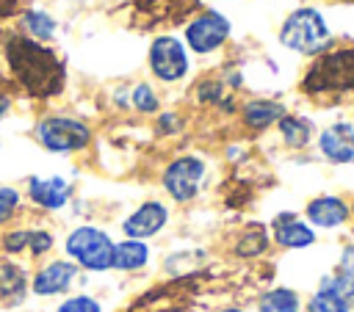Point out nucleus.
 <instances>
[{
	"instance_id": "1",
	"label": "nucleus",
	"mask_w": 354,
	"mask_h": 312,
	"mask_svg": "<svg viewBox=\"0 0 354 312\" xmlns=\"http://www.w3.org/2000/svg\"><path fill=\"white\" fill-rule=\"evenodd\" d=\"M0 58L17 97L30 102H53L66 88V64L53 44H41L19 36L17 30L3 33Z\"/></svg>"
},
{
	"instance_id": "2",
	"label": "nucleus",
	"mask_w": 354,
	"mask_h": 312,
	"mask_svg": "<svg viewBox=\"0 0 354 312\" xmlns=\"http://www.w3.org/2000/svg\"><path fill=\"white\" fill-rule=\"evenodd\" d=\"M30 138L39 149L55 157H75L91 149L94 144V127L69 110L47 108L41 110L30 124Z\"/></svg>"
},
{
	"instance_id": "3",
	"label": "nucleus",
	"mask_w": 354,
	"mask_h": 312,
	"mask_svg": "<svg viewBox=\"0 0 354 312\" xmlns=\"http://www.w3.org/2000/svg\"><path fill=\"white\" fill-rule=\"evenodd\" d=\"M113 235L91 221H80L64 232L58 240L61 257L77 265L80 273H108L113 260Z\"/></svg>"
},
{
	"instance_id": "4",
	"label": "nucleus",
	"mask_w": 354,
	"mask_h": 312,
	"mask_svg": "<svg viewBox=\"0 0 354 312\" xmlns=\"http://www.w3.org/2000/svg\"><path fill=\"white\" fill-rule=\"evenodd\" d=\"M279 44L299 55H321L332 47V30L318 8H296L279 28Z\"/></svg>"
},
{
	"instance_id": "5",
	"label": "nucleus",
	"mask_w": 354,
	"mask_h": 312,
	"mask_svg": "<svg viewBox=\"0 0 354 312\" xmlns=\"http://www.w3.org/2000/svg\"><path fill=\"white\" fill-rule=\"evenodd\" d=\"M301 88L307 94H343L354 88V47L326 50L307 69Z\"/></svg>"
},
{
	"instance_id": "6",
	"label": "nucleus",
	"mask_w": 354,
	"mask_h": 312,
	"mask_svg": "<svg viewBox=\"0 0 354 312\" xmlns=\"http://www.w3.org/2000/svg\"><path fill=\"white\" fill-rule=\"evenodd\" d=\"M22 196L30 215H58L75 202V182L64 174H28L22 179Z\"/></svg>"
},
{
	"instance_id": "7",
	"label": "nucleus",
	"mask_w": 354,
	"mask_h": 312,
	"mask_svg": "<svg viewBox=\"0 0 354 312\" xmlns=\"http://www.w3.org/2000/svg\"><path fill=\"white\" fill-rule=\"evenodd\" d=\"M205 179H207V163L199 155H174L160 171V188L177 204L194 202Z\"/></svg>"
},
{
	"instance_id": "8",
	"label": "nucleus",
	"mask_w": 354,
	"mask_h": 312,
	"mask_svg": "<svg viewBox=\"0 0 354 312\" xmlns=\"http://www.w3.org/2000/svg\"><path fill=\"white\" fill-rule=\"evenodd\" d=\"M80 271L75 262H69L61 254H53L36 265H30V298L39 301H58L69 293H75L80 282Z\"/></svg>"
},
{
	"instance_id": "9",
	"label": "nucleus",
	"mask_w": 354,
	"mask_h": 312,
	"mask_svg": "<svg viewBox=\"0 0 354 312\" xmlns=\"http://www.w3.org/2000/svg\"><path fill=\"white\" fill-rule=\"evenodd\" d=\"M149 72L155 75V80L160 83H177L188 75V52L185 44L177 36H155L149 44V55H147Z\"/></svg>"
},
{
	"instance_id": "10",
	"label": "nucleus",
	"mask_w": 354,
	"mask_h": 312,
	"mask_svg": "<svg viewBox=\"0 0 354 312\" xmlns=\"http://www.w3.org/2000/svg\"><path fill=\"white\" fill-rule=\"evenodd\" d=\"M169 221H171V210L163 199H144L119 221V229L122 237L152 240L169 226Z\"/></svg>"
},
{
	"instance_id": "11",
	"label": "nucleus",
	"mask_w": 354,
	"mask_h": 312,
	"mask_svg": "<svg viewBox=\"0 0 354 312\" xmlns=\"http://www.w3.org/2000/svg\"><path fill=\"white\" fill-rule=\"evenodd\" d=\"M230 19L216 11V8H205L199 11L188 25H185V41L194 52L199 55H207V52H216L227 39H230Z\"/></svg>"
},
{
	"instance_id": "12",
	"label": "nucleus",
	"mask_w": 354,
	"mask_h": 312,
	"mask_svg": "<svg viewBox=\"0 0 354 312\" xmlns=\"http://www.w3.org/2000/svg\"><path fill=\"white\" fill-rule=\"evenodd\" d=\"M30 298V265L0 254V309H19Z\"/></svg>"
},
{
	"instance_id": "13",
	"label": "nucleus",
	"mask_w": 354,
	"mask_h": 312,
	"mask_svg": "<svg viewBox=\"0 0 354 312\" xmlns=\"http://www.w3.org/2000/svg\"><path fill=\"white\" fill-rule=\"evenodd\" d=\"M58 17L44 8L39 0H30L19 8V14L14 17V30L25 39H33V41H41V44H53L55 36H58Z\"/></svg>"
},
{
	"instance_id": "14",
	"label": "nucleus",
	"mask_w": 354,
	"mask_h": 312,
	"mask_svg": "<svg viewBox=\"0 0 354 312\" xmlns=\"http://www.w3.org/2000/svg\"><path fill=\"white\" fill-rule=\"evenodd\" d=\"M301 218L313 229H340L351 221V204L337 193H321L304 204Z\"/></svg>"
},
{
	"instance_id": "15",
	"label": "nucleus",
	"mask_w": 354,
	"mask_h": 312,
	"mask_svg": "<svg viewBox=\"0 0 354 312\" xmlns=\"http://www.w3.org/2000/svg\"><path fill=\"white\" fill-rule=\"evenodd\" d=\"M315 144L326 163H332V166L354 163V124L351 121H335V124L324 127L318 133Z\"/></svg>"
},
{
	"instance_id": "16",
	"label": "nucleus",
	"mask_w": 354,
	"mask_h": 312,
	"mask_svg": "<svg viewBox=\"0 0 354 312\" xmlns=\"http://www.w3.org/2000/svg\"><path fill=\"white\" fill-rule=\"evenodd\" d=\"M271 243H277L279 248H288V251H299V248H310L318 235L315 229L296 213H279L274 215L271 221Z\"/></svg>"
},
{
	"instance_id": "17",
	"label": "nucleus",
	"mask_w": 354,
	"mask_h": 312,
	"mask_svg": "<svg viewBox=\"0 0 354 312\" xmlns=\"http://www.w3.org/2000/svg\"><path fill=\"white\" fill-rule=\"evenodd\" d=\"M149 260H152V248H149L147 240L119 237L113 243L111 271H116V273H141V271H147Z\"/></svg>"
},
{
	"instance_id": "18",
	"label": "nucleus",
	"mask_w": 354,
	"mask_h": 312,
	"mask_svg": "<svg viewBox=\"0 0 354 312\" xmlns=\"http://www.w3.org/2000/svg\"><path fill=\"white\" fill-rule=\"evenodd\" d=\"M285 113L288 110L282 102L268 99V97H254V99H246L241 105V124L252 133H263V130L274 127Z\"/></svg>"
},
{
	"instance_id": "19",
	"label": "nucleus",
	"mask_w": 354,
	"mask_h": 312,
	"mask_svg": "<svg viewBox=\"0 0 354 312\" xmlns=\"http://www.w3.org/2000/svg\"><path fill=\"white\" fill-rule=\"evenodd\" d=\"M58 248V235L50 224H44L39 215L28 218V251H25V262L36 265L47 257H53Z\"/></svg>"
},
{
	"instance_id": "20",
	"label": "nucleus",
	"mask_w": 354,
	"mask_h": 312,
	"mask_svg": "<svg viewBox=\"0 0 354 312\" xmlns=\"http://www.w3.org/2000/svg\"><path fill=\"white\" fill-rule=\"evenodd\" d=\"M318 284H324V287H329V290L340 293L343 298L354 301V243L343 246V251H340V260H337L335 271H332V273H326Z\"/></svg>"
},
{
	"instance_id": "21",
	"label": "nucleus",
	"mask_w": 354,
	"mask_h": 312,
	"mask_svg": "<svg viewBox=\"0 0 354 312\" xmlns=\"http://www.w3.org/2000/svg\"><path fill=\"white\" fill-rule=\"evenodd\" d=\"M277 130L288 149H307L310 141L315 138V124L307 116H296V113H285L277 121Z\"/></svg>"
},
{
	"instance_id": "22",
	"label": "nucleus",
	"mask_w": 354,
	"mask_h": 312,
	"mask_svg": "<svg viewBox=\"0 0 354 312\" xmlns=\"http://www.w3.org/2000/svg\"><path fill=\"white\" fill-rule=\"evenodd\" d=\"M271 246V235L263 224H249L238 232V237L232 240V254L241 257V260H254V257H263Z\"/></svg>"
},
{
	"instance_id": "23",
	"label": "nucleus",
	"mask_w": 354,
	"mask_h": 312,
	"mask_svg": "<svg viewBox=\"0 0 354 312\" xmlns=\"http://www.w3.org/2000/svg\"><path fill=\"white\" fill-rule=\"evenodd\" d=\"M30 213H28L22 188L14 182H0V232L8 229L11 224H19Z\"/></svg>"
},
{
	"instance_id": "24",
	"label": "nucleus",
	"mask_w": 354,
	"mask_h": 312,
	"mask_svg": "<svg viewBox=\"0 0 354 312\" xmlns=\"http://www.w3.org/2000/svg\"><path fill=\"white\" fill-rule=\"evenodd\" d=\"M304 304L293 287H271L257 295V312H301Z\"/></svg>"
},
{
	"instance_id": "25",
	"label": "nucleus",
	"mask_w": 354,
	"mask_h": 312,
	"mask_svg": "<svg viewBox=\"0 0 354 312\" xmlns=\"http://www.w3.org/2000/svg\"><path fill=\"white\" fill-rule=\"evenodd\" d=\"M28 218H22L19 224H11L8 229L0 232V254L3 257L25 260V251H28Z\"/></svg>"
},
{
	"instance_id": "26",
	"label": "nucleus",
	"mask_w": 354,
	"mask_h": 312,
	"mask_svg": "<svg viewBox=\"0 0 354 312\" xmlns=\"http://www.w3.org/2000/svg\"><path fill=\"white\" fill-rule=\"evenodd\" d=\"M304 309H307V312H351V309H354V301H348V298H343L340 293H335V290L318 284L315 293L310 295V301L304 304Z\"/></svg>"
},
{
	"instance_id": "27",
	"label": "nucleus",
	"mask_w": 354,
	"mask_h": 312,
	"mask_svg": "<svg viewBox=\"0 0 354 312\" xmlns=\"http://www.w3.org/2000/svg\"><path fill=\"white\" fill-rule=\"evenodd\" d=\"M50 312H105V304L94 295V293H86V290H75L64 298H58L53 304Z\"/></svg>"
},
{
	"instance_id": "28",
	"label": "nucleus",
	"mask_w": 354,
	"mask_h": 312,
	"mask_svg": "<svg viewBox=\"0 0 354 312\" xmlns=\"http://www.w3.org/2000/svg\"><path fill=\"white\" fill-rule=\"evenodd\" d=\"M127 99H130V108L136 113H141V116H152V113L160 110V97H158V91H155L152 83H136L130 88Z\"/></svg>"
},
{
	"instance_id": "29",
	"label": "nucleus",
	"mask_w": 354,
	"mask_h": 312,
	"mask_svg": "<svg viewBox=\"0 0 354 312\" xmlns=\"http://www.w3.org/2000/svg\"><path fill=\"white\" fill-rule=\"evenodd\" d=\"M194 94H196L199 102L218 105V108H221V102H227V97H224V83H221V80H202V83L194 88Z\"/></svg>"
},
{
	"instance_id": "30",
	"label": "nucleus",
	"mask_w": 354,
	"mask_h": 312,
	"mask_svg": "<svg viewBox=\"0 0 354 312\" xmlns=\"http://www.w3.org/2000/svg\"><path fill=\"white\" fill-rule=\"evenodd\" d=\"M183 127V116L177 110H158L155 116V133L158 135H177Z\"/></svg>"
},
{
	"instance_id": "31",
	"label": "nucleus",
	"mask_w": 354,
	"mask_h": 312,
	"mask_svg": "<svg viewBox=\"0 0 354 312\" xmlns=\"http://www.w3.org/2000/svg\"><path fill=\"white\" fill-rule=\"evenodd\" d=\"M14 99H17V88L8 80L6 72H0V124L8 119V113L14 110Z\"/></svg>"
},
{
	"instance_id": "32",
	"label": "nucleus",
	"mask_w": 354,
	"mask_h": 312,
	"mask_svg": "<svg viewBox=\"0 0 354 312\" xmlns=\"http://www.w3.org/2000/svg\"><path fill=\"white\" fill-rule=\"evenodd\" d=\"M22 6H25V0H0V25L14 22V17L19 14Z\"/></svg>"
},
{
	"instance_id": "33",
	"label": "nucleus",
	"mask_w": 354,
	"mask_h": 312,
	"mask_svg": "<svg viewBox=\"0 0 354 312\" xmlns=\"http://www.w3.org/2000/svg\"><path fill=\"white\" fill-rule=\"evenodd\" d=\"M216 312H246L243 306H235V304H230V306H221V309H216Z\"/></svg>"
},
{
	"instance_id": "34",
	"label": "nucleus",
	"mask_w": 354,
	"mask_h": 312,
	"mask_svg": "<svg viewBox=\"0 0 354 312\" xmlns=\"http://www.w3.org/2000/svg\"><path fill=\"white\" fill-rule=\"evenodd\" d=\"M351 215H354V204H351Z\"/></svg>"
},
{
	"instance_id": "35",
	"label": "nucleus",
	"mask_w": 354,
	"mask_h": 312,
	"mask_svg": "<svg viewBox=\"0 0 354 312\" xmlns=\"http://www.w3.org/2000/svg\"><path fill=\"white\" fill-rule=\"evenodd\" d=\"M25 3H30V0H25Z\"/></svg>"
}]
</instances>
